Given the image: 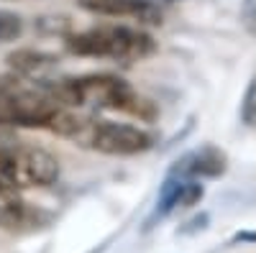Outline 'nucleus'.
Listing matches in <instances>:
<instances>
[{
    "mask_svg": "<svg viewBox=\"0 0 256 253\" xmlns=\"http://www.w3.org/2000/svg\"><path fill=\"white\" fill-rule=\"evenodd\" d=\"M36 84L59 108H70V110L92 108V110L123 113L144 123H154L159 118L156 105L116 74L46 77V79H36Z\"/></svg>",
    "mask_w": 256,
    "mask_h": 253,
    "instance_id": "nucleus-1",
    "label": "nucleus"
},
{
    "mask_svg": "<svg viewBox=\"0 0 256 253\" xmlns=\"http://www.w3.org/2000/svg\"><path fill=\"white\" fill-rule=\"evenodd\" d=\"M46 131L59 138L72 141L74 146H82V149H90L98 154H108V156H136L154 146L152 133H146L138 125L74 113L70 108H59L52 115Z\"/></svg>",
    "mask_w": 256,
    "mask_h": 253,
    "instance_id": "nucleus-2",
    "label": "nucleus"
},
{
    "mask_svg": "<svg viewBox=\"0 0 256 253\" xmlns=\"http://www.w3.org/2000/svg\"><path fill=\"white\" fill-rule=\"evenodd\" d=\"M64 46L74 56L113 59V61H144L156 51V41L138 26L100 23L84 31L64 36Z\"/></svg>",
    "mask_w": 256,
    "mask_h": 253,
    "instance_id": "nucleus-3",
    "label": "nucleus"
},
{
    "mask_svg": "<svg viewBox=\"0 0 256 253\" xmlns=\"http://www.w3.org/2000/svg\"><path fill=\"white\" fill-rule=\"evenodd\" d=\"M59 105L38 87L13 72L0 74V118L13 128H38L46 131L52 115Z\"/></svg>",
    "mask_w": 256,
    "mask_h": 253,
    "instance_id": "nucleus-4",
    "label": "nucleus"
},
{
    "mask_svg": "<svg viewBox=\"0 0 256 253\" xmlns=\"http://www.w3.org/2000/svg\"><path fill=\"white\" fill-rule=\"evenodd\" d=\"M59 179V161L54 154L26 143H0V182L20 187H52Z\"/></svg>",
    "mask_w": 256,
    "mask_h": 253,
    "instance_id": "nucleus-5",
    "label": "nucleus"
},
{
    "mask_svg": "<svg viewBox=\"0 0 256 253\" xmlns=\"http://www.w3.org/2000/svg\"><path fill=\"white\" fill-rule=\"evenodd\" d=\"M82 10L105 18H126L136 26H162V8L154 0H77Z\"/></svg>",
    "mask_w": 256,
    "mask_h": 253,
    "instance_id": "nucleus-6",
    "label": "nucleus"
},
{
    "mask_svg": "<svg viewBox=\"0 0 256 253\" xmlns=\"http://www.w3.org/2000/svg\"><path fill=\"white\" fill-rule=\"evenodd\" d=\"M226 169H228V156L218 146H202V149H195L187 156H182L172 169V174L182 179H198V177H220Z\"/></svg>",
    "mask_w": 256,
    "mask_h": 253,
    "instance_id": "nucleus-7",
    "label": "nucleus"
},
{
    "mask_svg": "<svg viewBox=\"0 0 256 253\" xmlns=\"http://www.w3.org/2000/svg\"><path fill=\"white\" fill-rule=\"evenodd\" d=\"M8 61V69L18 77H24V79H46L49 72L56 69L59 64V59L49 51H41V49H16L6 56Z\"/></svg>",
    "mask_w": 256,
    "mask_h": 253,
    "instance_id": "nucleus-8",
    "label": "nucleus"
},
{
    "mask_svg": "<svg viewBox=\"0 0 256 253\" xmlns=\"http://www.w3.org/2000/svg\"><path fill=\"white\" fill-rule=\"evenodd\" d=\"M24 18L13 10H0V44H8V41H16L24 36Z\"/></svg>",
    "mask_w": 256,
    "mask_h": 253,
    "instance_id": "nucleus-9",
    "label": "nucleus"
},
{
    "mask_svg": "<svg viewBox=\"0 0 256 253\" xmlns=\"http://www.w3.org/2000/svg\"><path fill=\"white\" fill-rule=\"evenodd\" d=\"M241 120L246 125H256V77L248 82V87L244 92V100H241Z\"/></svg>",
    "mask_w": 256,
    "mask_h": 253,
    "instance_id": "nucleus-10",
    "label": "nucleus"
},
{
    "mask_svg": "<svg viewBox=\"0 0 256 253\" xmlns=\"http://www.w3.org/2000/svg\"><path fill=\"white\" fill-rule=\"evenodd\" d=\"M18 141V133L10 123H6L3 118H0V143H16Z\"/></svg>",
    "mask_w": 256,
    "mask_h": 253,
    "instance_id": "nucleus-11",
    "label": "nucleus"
}]
</instances>
